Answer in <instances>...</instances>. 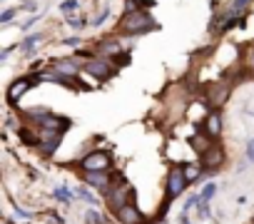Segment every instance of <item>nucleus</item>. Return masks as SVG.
Masks as SVG:
<instances>
[{"label": "nucleus", "instance_id": "11", "mask_svg": "<svg viewBox=\"0 0 254 224\" xmlns=\"http://www.w3.org/2000/svg\"><path fill=\"white\" fill-rule=\"evenodd\" d=\"M222 160H224L222 150H207V152L202 155V165H204L207 169H214L217 165H222Z\"/></svg>", "mask_w": 254, "mask_h": 224}, {"label": "nucleus", "instance_id": "5", "mask_svg": "<svg viewBox=\"0 0 254 224\" xmlns=\"http://www.w3.org/2000/svg\"><path fill=\"white\" fill-rule=\"evenodd\" d=\"M60 140H63V132L45 130V132L40 135V147H43V152H45V155H53V152H55V147L60 145Z\"/></svg>", "mask_w": 254, "mask_h": 224}, {"label": "nucleus", "instance_id": "16", "mask_svg": "<svg viewBox=\"0 0 254 224\" xmlns=\"http://www.w3.org/2000/svg\"><path fill=\"white\" fill-rule=\"evenodd\" d=\"M214 194H217V184H207V187L199 192V199H202V202H209Z\"/></svg>", "mask_w": 254, "mask_h": 224}, {"label": "nucleus", "instance_id": "24", "mask_svg": "<svg viewBox=\"0 0 254 224\" xmlns=\"http://www.w3.org/2000/svg\"><path fill=\"white\" fill-rule=\"evenodd\" d=\"M60 8H63V10H75V8H77V0H65Z\"/></svg>", "mask_w": 254, "mask_h": 224}, {"label": "nucleus", "instance_id": "29", "mask_svg": "<svg viewBox=\"0 0 254 224\" xmlns=\"http://www.w3.org/2000/svg\"><path fill=\"white\" fill-rule=\"evenodd\" d=\"M249 62H252V67H254V50H252V57H249Z\"/></svg>", "mask_w": 254, "mask_h": 224}, {"label": "nucleus", "instance_id": "20", "mask_svg": "<svg viewBox=\"0 0 254 224\" xmlns=\"http://www.w3.org/2000/svg\"><path fill=\"white\" fill-rule=\"evenodd\" d=\"M20 137H23V142H25V145H38V142H40V140H35V137H33V132H30V130H20Z\"/></svg>", "mask_w": 254, "mask_h": 224}, {"label": "nucleus", "instance_id": "25", "mask_svg": "<svg viewBox=\"0 0 254 224\" xmlns=\"http://www.w3.org/2000/svg\"><path fill=\"white\" fill-rule=\"evenodd\" d=\"M247 160L254 162V140H249V145H247Z\"/></svg>", "mask_w": 254, "mask_h": 224}, {"label": "nucleus", "instance_id": "18", "mask_svg": "<svg viewBox=\"0 0 254 224\" xmlns=\"http://www.w3.org/2000/svg\"><path fill=\"white\" fill-rule=\"evenodd\" d=\"M53 194H55V197H58L60 202H70V199H72V197H70V189H67V187H55V192H53Z\"/></svg>", "mask_w": 254, "mask_h": 224}, {"label": "nucleus", "instance_id": "6", "mask_svg": "<svg viewBox=\"0 0 254 224\" xmlns=\"http://www.w3.org/2000/svg\"><path fill=\"white\" fill-rule=\"evenodd\" d=\"M85 70H87L90 75L100 77V80H107V77H112V67H110L107 62H97V60H92V62H87V65H85Z\"/></svg>", "mask_w": 254, "mask_h": 224}, {"label": "nucleus", "instance_id": "27", "mask_svg": "<svg viewBox=\"0 0 254 224\" xmlns=\"http://www.w3.org/2000/svg\"><path fill=\"white\" fill-rule=\"evenodd\" d=\"M70 25H72V28H82V25H85V20H82V18H80V20H77V18H72V20H70Z\"/></svg>", "mask_w": 254, "mask_h": 224}, {"label": "nucleus", "instance_id": "26", "mask_svg": "<svg viewBox=\"0 0 254 224\" xmlns=\"http://www.w3.org/2000/svg\"><path fill=\"white\" fill-rule=\"evenodd\" d=\"M102 50H105V53H112V50H120V45H115V43H105Z\"/></svg>", "mask_w": 254, "mask_h": 224}, {"label": "nucleus", "instance_id": "17", "mask_svg": "<svg viewBox=\"0 0 254 224\" xmlns=\"http://www.w3.org/2000/svg\"><path fill=\"white\" fill-rule=\"evenodd\" d=\"M182 169H185V177H187V182H194V179L199 177V169H197L194 165H185Z\"/></svg>", "mask_w": 254, "mask_h": 224}, {"label": "nucleus", "instance_id": "19", "mask_svg": "<svg viewBox=\"0 0 254 224\" xmlns=\"http://www.w3.org/2000/svg\"><path fill=\"white\" fill-rule=\"evenodd\" d=\"M75 194H77L80 199H85V202H90V204H95V202H97V199H95V194H90L87 189H80V187H77V189H75Z\"/></svg>", "mask_w": 254, "mask_h": 224}, {"label": "nucleus", "instance_id": "13", "mask_svg": "<svg viewBox=\"0 0 254 224\" xmlns=\"http://www.w3.org/2000/svg\"><path fill=\"white\" fill-rule=\"evenodd\" d=\"M40 40H43L40 35H30V38H25V40H23V43H20L18 48H20L23 53H30V50H33V48H35V45H38Z\"/></svg>", "mask_w": 254, "mask_h": 224}, {"label": "nucleus", "instance_id": "2", "mask_svg": "<svg viewBox=\"0 0 254 224\" xmlns=\"http://www.w3.org/2000/svg\"><path fill=\"white\" fill-rule=\"evenodd\" d=\"M80 165L85 172H102L110 167V155L107 152H90L87 157H82Z\"/></svg>", "mask_w": 254, "mask_h": 224}, {"label": "nucleus", "instance_id": "1", "mask_svg": "<svg viewBox=\"0 0 254 224\" xmlns=\"http://www.w3.org/2000/svg\"><path fill=\"white\" fill-rule=\"evenodd\" d=\"M120 28H122L125 33H130V35H142V33L155 30L157 23H155L145 10H137V13H130V15H127V18L120 23Z\"/></svg>", "mask_w": 254, "mask_h": 224}, {"label": "nucleus", "instance_id": "7", "mask_svg": "<svg viewBox=\"0 0 254 224\" xmlns=\"http://www.w3.org/2000/svg\"><path fill=\"white\" fill-rule=\"evenodd\" d=\"M204 132L207 137H219L222 132V115H217V112H212V115H207V122H204Z\"/></svg>", "mask_w": 254, "mask_h": 224}, {"label": "nucleus", "instance_id": "23", "mask_svg": "<svg viewBox=\"0 0 254 224\" xmlns=\"http://www.w3.org/2000/svg\"><path fill=\"white\" fill-rule=\"evenodd\" d=\"M13 15H15V10H5V13H3V18H0V23H3V25H8V23L13 20Z\"/></svg>", "mask_w": 254, "mask_h": 224}, {"label": "nucleus", "instance_id": "4", "mask_svg": "<svg viewBox=\"0 0 254 224\" xmlns=\"http://www.w3.org/2000/svg\"><path fill=\"white\" fill-rule=\"evenodd\" d=\"M117 219L122 224H145V217H142V212L135 204H122L117 209Z\"/></svg>", "mask_w": 254, "mask_h": 224}, {"label": "nucleus", "instance_id": "14", "mask_svg": "<svg viewBox=\"0 0 254 224\" xmlns=\"http://www.w3.org/2000/svg\"><path fill=\"white\" fill-rule=\"evenodd\" d=\"M209 100H212V102H217V105H222V102L227 100V87H212Z\"/></svg>", "mask_w": 254, "mask_h": 224}, {"label": "nucleus", "instance_id": "28", "mask_svg": "<svg viewBox=\"0 0 254 224\" xmlns=\"http://www.w3.org/2000/svg\"><path fill=\"white\" fill-rule=\"evenodd\" d=\"M77 43H80V38H67L65 40V45H77Z\"/></svg>", "mask_w": 254, "mask_h": 224}, {"label": "nucleus", "instance_id": "8", "mask_svg": "<svg viewBox=\"0 0 254 224\" xmlns=\"http://www.w3.org/2000/svg\"><path fill=\"white\" fill-rule=\"evenodd\" d=\"M35 80H30V77H23V80H18V82H13L10 85V102H18V97H23L28 90H30V85H33Z\"/></svg>", "mask_w": 254, "mask_h": 224}, {"label": "nucleus", "instance_id": "9", "mask_svg": "<svg viewBox=\"0 0 254 224\" xmlns=\"http://www.w3.org/2000/svg\"><path fill=\"white\" fill-rule=\"evenodd\" d=\"M85 179H87V184H92V187H97L102 192L110 187V174H102V172H87Z\"/></svg>", "mask_w": 254, "mask_h": 224}, {"label": "nucleus", "instance_id": "3", "mask_svg": "<svg viewBox=\"0 0 254 224\" xmlns=\"http://www.w3.org/2000/svg\"><path fill=\"white\" fill-rule=\"evenodd\" d=\"M185 184H187L185 169L175 167V169L167 174V199H175V197H180V194H182V189H185Z\"/></svg>", "mask_w": 254, "mask_h": 224}, {"label": "nucleus", "instance_id": "21", "mask_svg": "<svg viewBox=\"0 0 254 224\" xmlns=\"http://www.w3.org/2000/svg\"><path fill=\"white\" fill-rule=\"evenodd\" d=\"M90 224H102V217L97 214V212H87V217H85Z\"/></svg>", "mask_w": 254, "mask_h": 224}, {"label": "nucleus", "instance_id": "12", "mask_svg": "<svg viewBox=\"0 0 254 224\" xmlns=\"http://www.w3.org/2000/svg\"><path fill=\"white\" fill-rule=\"evenodd\" d=\"M58 72H63V75H77V65L75 62H70V60H63V62H58Z\"/></svg>", "mask_w": 254, "mask_h": 224}, {"label": "nucleus", "instance_id": "22", "mask_svg": "<svg viewBox=\"0 0 254 224\" xmlns=\"http://www.w3.org/2000/svg\"><path fill=\"white\" fill-rule=\"evenodd\" d=\"M107 15H110V10H102V13H100V15L92 20V25H102V23L107 20Z\"/></svg>", "mask_w": 254, "mask_h": 224}, {"label": "nucleus", "instance_id": "10", "mask_svg": "<svg viewBox=\"0 0 254 224\" xmlns=\"http://www.w3.org/2000/svg\"><path fill=\"white\" fill-rule=\"evenodd\" d=\"M40 125H43L45 130L63 132V130H67V127H70V120H58V117H50V115H45V117L40 120Z\"/></svg>", "mask_w": 254, "mask_h": 224}, {"label": "nucleus", "instance_id": "15", "mask_svg": "<svg viewBox=\"0 0 254 224\" xmlns=\"http://www.w3.org/2000/svg\"><path fill=\"white\" fill-rule=\"evenodd\" d=\"M247 5H249V0H234L232 8H229V15H232V18H237V13H242Z\"/></svg>", "mask_w": 254, "mask_h": 224}]
</instances>
